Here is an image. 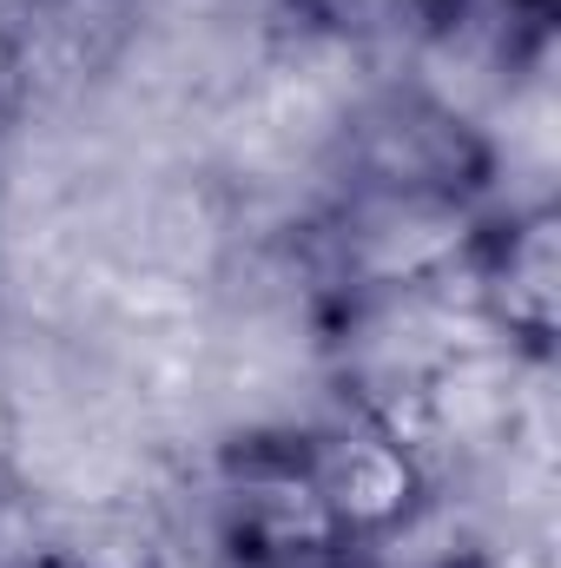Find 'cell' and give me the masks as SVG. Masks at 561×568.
<instances>
[{
  "mask_svg": "<svg viewBox=\"0 0 561 568\" xmlns=\"http://www.w3.org/2000/svg\"><path fill=\"white\" fill-rule=\"evenodd\" d=\"M0 568H106V562H93V556H73V549H20L13 562H0Z\"/></svg>",
  "mask_w": 561,
  "mask_h": 568,
  "instance_id": "obj_6",
  "label": "cell"
},
{
  "mask_svg": "<svg viewBox=\"0 0 561 568\" xmlns=\"http://www.w3.org/2000/svg\"><path fill=\"white\" fill-rule=\"evenodd\" d=\"M344 568H370V562H344Z\"/></svg>",
  "mask_w": 561,
  "mask_h": 568,
  "instance_id": "obj_7",
  "label": "cell"
},
{
  "mask_svg": "<svg viewBox=\"0 0 561 568\" xmlns=\"http://www.w3.org/2000/svg\"><path fill=\"white\" fill-rule=\"evenodd\" d=\"M496 145L489 133L429 87L370 93L337 133V185H384V192H436L489 205Z\"/></svg>",
  "mask_w": 561,
  "mask_h": 568,
  "instance_id": "obj_2",
  "label": "cell"
},
{
  "mask_svg": "<svg viewBox=\"0 0 561 568\" xmlns=\"http://www.w3.org/2000/svg\"><path fill=\"white\" fill-rule=\"evenodd\" d=\"M297 449H304V463H310V476H317V489H324V503L357 556L397 542L429 503L422 443L377 410L350 404L330 424L297 429Z\"/></svg>",
  "mask_w": 561,
  "mask_h": 568,
  "instance_id": "obj_3",
  "label": "cell"
},
{
  "mask_svg": "<svg viewBox=\"0 0 561 568\" xmlns=\"http://www.w3.org/2000/svg\"><path fill=\"white\" fill-rule=\"evenodd\" d=\"M462 291L476 324L509 351V357H549L561 324V219L549 199L482 212L476 245L462 258Z\"/></svg>",
  "mask_w": 561,
  "mask_h": 568,
  "instance_id": "obj_4",
  "label": "cell"
},
{
  "mask_svg": "<svg viewBox=\"0 0 561 568\" xmlns=\"http://www.w3.org/2000/svg\"><path fill=\"white\" fill-rule=\"evenodd\" d=\"M284 13L344 53H390V47H436L442 0H278Z\"/></svg>",
  "mask_w": 561,
  "mask_h": 568,
  "instance_id": "obj_5",
  "label": "cell"
},
{
  "mask_svg": "<svg viewBox=\"0 0 561 568\" xmlns=\"http://www.w3.org/2000/svg\"><path fill=\"white\" fill-rule=\"evenodd\" d=\"M205 529L225 568H344L364 562L337 529L297 429L238 436L205 476Z\"/></svg>",
  "mask_w": 561,
  "mask_h": 568,
  "instance_id": "obj_1",
  "label": "cell"
}]
</instances>
